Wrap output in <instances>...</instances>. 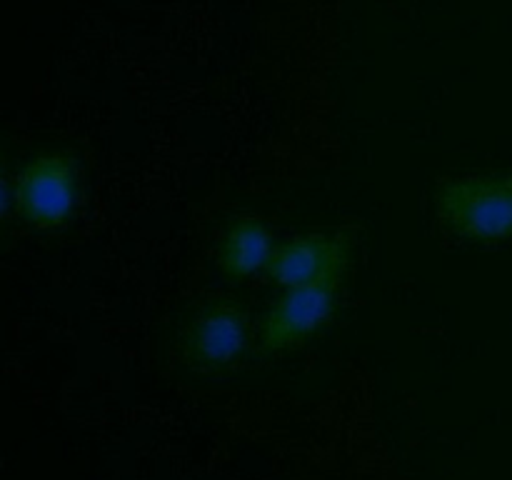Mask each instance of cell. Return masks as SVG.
I'll use <instances>...</instances> for the list:
<instances>
[{"instance_id":"cell-6","label":"cell","mask_w":512,"mask_h":480,"mask_svg":"<svg viewBox=\"0 0 512 480\" xmlns=\"http://www.w3.org/2000/svg\"><path fill=\"white\" fill-rule=\"evenodd\" d=\"M273 250V233L263 218H233L220 238L218 268L225 278L245 280L258 270H265Z\"/></svg>"},{"instance_id":"cell-7","label":"cell","mask_w":512,"mask_h":480,"mask_svg":"<svg viewBox=\"0 0 512 480\" xmlns=\"http://www.w3.org/2000/svg\"><path fill=\"white\" fill-rule=\"evenodd\" d=\"M10 210V185H8V173H5L3 155H0V228H3L5 218H8Z\"/></svg>"},{"instance_id":"cell-4","label":"cell","mask_w":512,"mask_h":480,"mask_svg":"<svg viewBox=\"0 0 512 480\" xmlns=\"http://www.w3.org/2000/svg\"><path fill=\"white\" fill-rule=\"evenodd\" d=\"M340 278L305 288H288L260 323V345L265 353H283L318 335L335 313Z\"/></svg>"},{"instance_id":"cell-5","label":"cell","mask_w":512,"mask_h":480,"mask_svg":"<svg viewBox=\"0 0 512 480\" xmlns=\"http://www.w3.org/2000/svg\"><path fill=\"white\" fill-rule=\"evenodd\" d=\"M350 240L343 233H308L275 245L265 275L285 288H305L343 278Z\"/></svg>"},{"instance_id":"cell-8","label":"cell","mask_w":512,"mask_h":480,"mask_svg":"<svg viewBox=\"0 0 512 480\" xmlns=\"http://www.w3.org/2000/svg\"><path fill=\"white\" fill-rule=\"evenodd\" d=\"M510 180H512V178H510Z\"/></svg>"},{"instance_id":"cell-3","label":"cell","mask_w":512,"mask_h":480,"mask_svg":"<svg viewBox=\"0 0 512 480\" xmlns=\"http://www.w3.org/2000/svg\"><path fill=\"white\" fill-rule=\"evenodd\" d=\"M250 345V315L240 303L215 298L200 305L180 335L183 360L203 373H220L245 358Z\"/></svg>"},{"instance_id":"cell-1","label":"cell","mask_w":512,"mask_h":480,"mask_svg":"<svg viewBox=\"0 0 512 480\" xmlns=\"http://www.w3.org/2000/svg\"><path fill=\"white\" fill-rule=\"evenodd\" d=\"M440 223L470 243L512 240V180L465 175L443 183L438 193Z\"/></svg>"},{"instance_id":"cell-2","label":"cell","mask_w":512,"mask_h":480,"mask_svg":"<svg viewBox=\"0 0 512 480\" xmlns=\"http://www.w3.org/2000/svg\"><path fill=\"white\" fill-rule=\"evenodd\" d=\"M83 195V175L75 155L40 153L23 165L15 180V208L35 230H55L73 218Z\"/></svg>"}]
</instances>
